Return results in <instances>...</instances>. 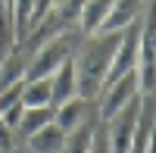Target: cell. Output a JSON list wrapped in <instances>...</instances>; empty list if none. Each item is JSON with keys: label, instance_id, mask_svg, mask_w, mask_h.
<instances>
[{"label": "cell", "instance_id": "obj_1", "mask_svg": "<svg viewBox=\"0 0 156 153\" xmlns=\"http://www.w3.org/2000/svg\"><path fill=\"white\" fill-rule=\"evenodd\" d=\"M119 41H122V31L119 34L97 31V34L84 37V44H78L81 50H78V56H72V59H75V81H78V97L81 100H90V97L100 94Z\"/></svg>", "mask_w": 156, "mask_h": 153}, {"label": "cell", "instance_id": "obj_2", "mask_svg": "<svg viewBox=\"0 0 156 153\" xmlns=\"http://www.w3.org/2000/svg\"><path fill=\"white\" fill-rule=\"evenodd\" d=\"M78 44H81V34L78 31H62V34H53L47 44H41L31 53V62H28V75L25 81H37V78H50L66 59L75 56Z\"/></svg>", "mask_w": 156, "mask_h": 153}, {"label": "cell", "instance_id": "obj_3", "mask_svg": "<svg viewBox=\"0 0 156 153\" xmlns=\"http://www.w3.org/2000/svg\"><path fill=\"white\" fill-rule=\"evenodd\" d=\"M140 109H144V97H134L125 109H119L115 116L106 122V137H109V153H128L140 122Z\"/></svg>", "mask_w": 156, "mask_h": 153}, {"label": "cell", "instance_id": "obj_4", "mask_svg": "<svg viewBox=\"0 0 156 153\" xmlns=\"http://www.w3.org/2000/svg\"><path fill=\"white\" fill-rule=\"evenodd\" d=\"M137 94H140V91H137V72H128L125 78L106 84V87L100 91V122H109L115 112L125 109Z\"/></svg>", "mask_w": 156, "mask_h": 153}, {"label": "cell", "instance_id": "obj_5", "mask_svg": "<svg viewBox=\"0 0 156 153\" xmlns=\"http://www.w3.org/2000/svg\"><path fill=\"white\" fill-rule=\"evenodd\" d=\"M137 9H140V0H112V9H109L106 22L100 25V31H106V34L125 31L128 25L137 22Z\"/></svg>", "mask_w": 156, "mask_h": 153}, {"label": "cell", "instance_id": "obj_6", "mask_svg": "<svg viewBox=\"0 0 156 153\" xmlns=\"http://www.w3.org/2000/svg\"><path fill=\"white\" fill-rule=\"evenodd\" d=\"M109 9H112V0H84L81 16H78V34H81V37L97 34L100 25L106 22Z\"/></svg>", "mask_w": 156, "mask_h": 153}, {"label": "cell", "instance_id": "obj_7", "mask_svg": "<svg viewBox=\"0 0 156 153\" xmlns=\"http://www.w3.org/2000/svg\"><path fill=\"white\" fill-rule=\"evenodd\" d=\"M50 87H53V106L66 103L78 97V81H75V59H66L62 66L50 75Z\"/></svg>", "mask_w": 156, "mask_h": 153}, {"label": "cell", "instance_id": "obj_8", "mask_svg": "<svg viewBox=\"0 0 156 153\" xmlns=\"http://www.w3.org/2000/svg\"><path fill=\"white\" fill-rule=\"evenodd\" d=\"M66 131L59 128V125H44L41 131H34L31 137H25L28 141V150L31 153H62V147H66Z\"/></svg>", "mask_w": 156, "mask_h": 153}, {"label": "cell", "instance_id": "obj_9", "mask_svg": "<svg viewBox=\"0 0 156 153\" xmlns=\"http://www.w3.org/2000/svg\"><path fill=\"white\" fill-rule=\"evenodd\" d=\"M84 112H87V100L72 97V100H66V103L53 106V125H59L66 134H72L78 125L84 122Z\"/></svg>", "mask_w": 156, "mask_h": 153}, {"label": "cell", "instance_id": "obj_10", "mask_svg": "<svg viewBox=\"0 0 156 153\" xmlns=\"http://www.w3.org/2000/svg\"><path fill=\"white\" fill-rule=\"evenodd\" d=\"M28 62H31V53H22V50L9 53L6 59H0V91L9 87V84L25 81V75H28Z\"/></svg>", "mask_w": 156, "mask_h": 153}, {"label": "cell", "instance_id": "obj_11", "mask_svg": "<svg viewBox=\"0 0 156 153\" xmlns=\"http://www.w3.org/2000/svg\"><path fill=\"white\" fill-rule=\"evenodd\" d=\"M22 106H25V109L53 106V87H50V78L25 81V87H22Z\"/></svg>", "mask_w": 156, "mask_h": 153}, {"label": "cell", "instance_id": "obj_12", "mask_svg": "<svg viewBox=\"0 0 156 153\" xmlns=\"http://www.w3.org/2000/svg\"><path fill=\"white\" fill-rule=\"evenodd\" d=\"M50 122H53V106L25 109V112H22V119H19V125H16V131H19L22 137H31L34 131H41L44 125H50Z\"/></svg>", "mask_w": 156, "mask_h": 153}, {"label": "cell", "instance_id": "obj_13", "mask_svg": "<svg viewBox=\"0 0 156 153\" xmlns=\"http://www.w3.org/2000/svg\"><path fill=\"white\" fill-rule=\"evenodd\" d=\"M94 131H97V125L94 122H81L78 128L66 137V147H62V153H87L90 150V137H94Z\"/></svg>", "mask_w": 156, "mask_h": 153}, {"label": "cell", "instance_id": "obj_14", "mask_svg": "<svg viewBox=\"0 0 156 153\" xmlns=\"http://www.w3.org/2000/svg\"><path fill=\"white\" fill-rule=\"evenodd\" d=\"M34 0H12V34L28 37V19H31Z\"/></svg>", "mask_w": 156, "mask_h": 153}, {"label": "cell", "instance_id": "obj_15", "mask_svg": "<svg viewBox=\"0 0 156 153\" xmlns=\"http://www.w3.org/2000/svg\"><path fill=\"white\" fill-rule=\"evenodd\" d=\"M56 6V0H34V6H31V19H28V34L34 31V28H41L44 25V19L50 16V9Z\"/></svg>", "mask_w": 156, "mask_h": 153}, {"label": "cell", "instance_id": "obj_16", "mask_svg": "<svg viewBox=\"0 0 156 153\" xmlns=\"http://www.w3.org/2000/svg\"><path fill=\"white\" fill-rule=\"evenodd\" d=\"M87 153H109V137H106V128H100V125H97L94 137H90V150H87Z\"/></svg>", "mask_w": 156, "mask_h": 153}, {"label": "cell", "instance_id": "obj_17", "mask_svg": "<svg viewBox=\"0 0 156 153\" xmlns=\"http://www.w3.org/2000/svg\"><path fill=\"white\" fill-rule=\"evenodd\" d=\"M12 141H16V131L0 119V153H9L12 150Z\"/></svg>", "mask_w": 156, "mask_h": 153}, {"label": "cell", "instance_id": "obj_18", "mask_svg": "<svg viewBox=\"0 0 156 153\" xmlns=\"http://www.w3.org/2000/svg\"><path fill=\"white\" fill-rule=\"evenodd\" d=\"M147 153H156V122L150 128V137H147Z\"/></svg>", "mask_w": 156, "mask_h": 153}, {"label": "cell", "instance_id": "obj_19", "mask_svg": "<svg viewBox=\"0 0 156 153\" xmlns=\"http://www.w3.org/2000/svg\"><path fill=\"white\" fill-rule=\"evenodd\" d=\"M56 3H62V0H56Z\"/></svg>", "mask_w": 156, "mask_h": 153}, {"label": "cell", "instance_id": "obj_20", "mask_svg": "<svg viewBox=\"0 0 156 153\" xmlns=\"http://www.w3.org/2000/svg\"><path fill=\"white\" fill-rule=\"evenodd\" d=\"M153 3H156V0H153Z\"/></svg>", "mask_w": 156, "mask_h": 153}]
</instances>
